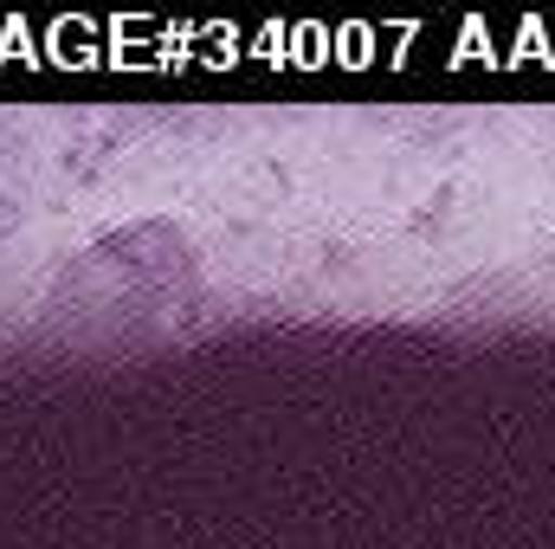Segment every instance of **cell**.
Listing matches in <instances>:
<instances>
[{
  "label": "cell",
  "mask_w": 555,
  "mask_h": 549,
  "mask_svg": "<svg viewBox=\"0 0 555 549\" xmlns=\"http://www.w3.org/2000/svg\"><path fill=\"white\" fill-rule=\"evenodd\" d=\"M201 272V253L188 240V227L175 214H142L111 233H98L72 266H65V291L117 310V304H149L168 291H188Z\"/></svg>",
  "instance_id": "6da1fadb"
}]
</instances>
